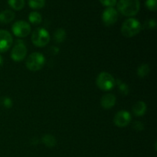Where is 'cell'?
<instances>
[{
	"label": "cell",
	"instance_id": "cell-1",
	"mask_svg": "<svg viewBox=\"0 0 157 157\" xmlns=\"http://www.w3.org/2000/svg\"><path fill=\"white\" fill-rule=\"evenodd\" d=\"M118 11L125 16L136 15L140 9V0H120L117 3Z\"/></svg>",
	"mask_w": 157,
	"mask_h": 157
},
{
	"label": "cell",
	"instance_id": "cell-2",
	"mask_svg": "<svg viewBox=\"0 0 157 157\" xmlns=\"http://www.w3.org/2000/svg\"><path fill=\"white\" fill-rule=\"evenodd\" d=\"M142 26L137 19L133 18H127L121 26V33L126 38H132L140 32Z\"/></svg>",
	"mask_w": 157,
	"mask_h": 157
},
{
	"label": "cell",
	"instance_id": "cell-3",
	"mask_svg": "<svg viewBox=\"0 0 157 157\" xmlns=\"http://www.w3.org/2000/svg\"><path fill=\"white\" fill-rule=\"evenodd\" d=\"M45 64V58L39 52H34L31 54L26 60V67L32 71H37L42 68Z\"/></svg>",
	"mask_w": 157,
	"mask_h": 157
},
{
	"label": "cell",
	"instance_id": "cell-4",
	"mask_svg": "<svg viewBox=\"0 0 157 157\" xmlns=\"http://www.w3.org/2000/svg\"><path fill=\"white\" fill-rule=\"evenodd\" d=\"M32 43L37 47H44L50 41V35L46 29L38 28L32 33Z\"/></svg>",
	"mask_w": 157,
	"mask_h": 157
},
{
	"label": "cell",
	"instance_id": "cell-5",
	"mask_svg": "<svg viewBox=\"0 0 157 157\" xmlns=\"http://www.w3.org/2000/svg\"><path fill=\"white\" fill-rule=\"evenodd\" d=\"M96 84L101 90L107 91L114 87L116 81L110 74L107 72H101L97 78Z\"/></svg>",
	"mask_w": 157,
	"mask_h": 157
},
{
	"label": "cell",
	"instance_id": "cell-6",
	"mask_svg": "<svg viewBox=\"0 0 157 157\" xmlns=\"http://www.w3.org/2000/svg\"><path fill=\"white\" fill-rule=\"evenodd\" d=\"M12 31L15 36L18 38H25L30 34L31 26L25 21H17L12 25Z\"/></svg>",
	"mask_w": 157,
	"mask_h": 157
},
{
	"label": "cell",
	"instance_id": "cell-7",
	"mask_svg": "<svg viewBox=\"0 0 157 157\" xmlns=\"http://www.w3.org/2000/svg\"><path fill=\"white\" fill-rule=\"evenodd\" d=\"M27 55V48L23 41H18L11 52V58L14 61L19 62L25 58Z\"/></svg>",
	"mask_w": 157,
	"mask_h": 157
},
{
	"label": "cell",
	"instance_id": "cell-8",
	"mask_svg": "<svg viewBox=\"0 0 157 157\" xmlns=\"http://www.w3.org/2000/svg\"><path fill=\"white\" fill-rule=\"evenodd\" d=\"M118 19V12L113 7L107 8L102 13V21L107 26H111Z\"/></svg>",
	"mask_w": 157,
	"mask_h": 157
},
{
	"label": "cell",
	"instance_id": "cell-9",
	"mask_svg": "<svg viewBox=\"0 0 157 157\" xmlns=\"http://www.w3.org/2000/svg\"><path fill=\"white\" fill-rule=\"evenodd\" d=\"M131 121V114L126 110L117 112L113 118V123L118 127H125Z\"/></svg>",
	"mask_w": 157,
	"mask_h": 157
},
{
	"label": "cell",
	"instance_id": "cell-10",
	"mask_svg": "<svg viewBox=\"0 0 157 157\" xmlns=\"http://www.w3.org/2000/svg\"><path fill=\"white\" fill-rule=\"evenodd\" d=\"M12 36L6 30H0V52H6L10 48L12 44Z\"/></svg>",
	"mask_w": 157,
	"mask_h": 157
},
{
	"label": "cell",
	"instance_id": "cell-11",
	"mask_svg": "<svg viewBox=\"0 0 157 157\" xmlns=\"http://www.w3.org/2000/svg\"><path fill=\"white\" fill-rule=\"evenodd\" d=\"M116 104V97L112 94H107L101 99V105L104 109H110Z\"/></svg>",
	"mask_w": 157,
	"mask_h": 157
},
{
	"label": "cell",
	"instance_id": "cell-12",
	"mask_svg": "<svg viewBox=\"0 0 157 157\" xmlns=\"http://www.w3.org/2000/svg\"><path fill=\"white\" fill-rule=\"evenodd\" d=\"M147 111V104L144 101H137L133 106V112L135 116L142 117Z\"/></svg>",
	"mask_w": 157,
	"mask_h": 157
},
{
	"label": "cell",
	"instance_id": "cell-13",
	"mask_svg": "<svg viewBox=\"0 0 157 157\" xmlns=\"http://www.w3.org/2000/svg\"><path fill=\"white\" fill-rule=\"evenodd\" d=\"M15 18V13L12 10L2 11L0 12V23L2 24H9Z\"/></svg>",
	"mask_w": 157,
	"mask_h": 157
},
{
	"label": "cell",
	"instance_id": "cell-14",
	"mask_svg": "<svg viewBox=\"0 0 157 157\" xmlns=\"http://www.w3.org/2000/svg\"><path fill=\"white\" fill-rule=\"evenodd\" d=\"M43 144L46 146L47 147L49 148H52V147H55L56 145V139L54 136L51 134H45L44 136H43L42 139H41Z\"/></svg>",
	"mask_w": 157,
	"mask_h": 157
},
{
	"label": "cell",
	"instance_id": "cell-15",
	"mask_svg": "<svg viewBox=\"0 0 157 157\" xmlns=\"http://www.w3.org/2000/svg\"><path fill=\"white\" fill-rule=\"evenodd\" d=\"M66 38V32L63 29H58L55 31L54 34V39L55 42L61 43L64 41Z\"/></svg>",
	"mask_w": 157,
	"mask_h": 157
},
{
	"label": "cell",
	"instance_id": "cell-16",
	"mask_svg": "<svg viewBox=\"0 0 157 157\" xmlns=\"http://www.w3.org/2000/svg\"><path fill=\"white\" fill-rule=\"evenodd\" d=\"M29 20L34 25H38L41 22V15L38 12H32L29 15Z\"/></svg>",
	"mask_w": 157,
	"mask_h": 157
},
{
	"label": "cell",
	"instance_id": "cell-17",
	"mask_svg": "<svg viewBox=\"0 0 157 157\" xmlns=\"http://www.w3.org/2000/svg\"><path fill=\"white\" fill-rule=\"evenodd\" d=\"M8 3L11 8L16 11L21 10L25 6V0H8Z\"/></svg>",
	"mask_w": 157,
	"mask_h": 157
},
{
	"label": "cell",
	"instance_id": "cell-18",
	"mask_svg": "<svg viewBox=\"0 0 157 157\" xmlns=\"http://www.w3.org/2000/svg\"><path fill=\"white\" fill-rule=\"evenodd\" d=\"M150 66L147 64H143L138 67L137 69V75L140 78H145L147 76L150 72Z\"/></svg>",
	"mask_w": 157,
	"mask_h": 157
},
{
	"label": "cell",
	"instance_id": "cell-19",
	"mask_svg": "<svg viewBox=\"0 0 157 157\" xmlns=\"http://www.w3.org/2000/svg\"><path fill=\"white\" fill-rule=\"evenodd\" d=\"M45 5V0H29V6L32 9H39Z\"/></svg>",
	"mask_w": 157,
	"mask_h": 157
},
{
	"label": "cell",
	"instance_id": "cell-20",
	"mask_svg": "<svg viewBox=\"0 0 157 157\" xmlns=\"http://www.w3.org/2000/svg\"><path fill=\"white\" fill-rule=\"evenodd\" d=\"M117 86L118 88H119L120 92H121L122 94L124 95H127L130 91V88H129V86L127 84L124 83L123 81L118 80L117 81Z\"/></svg>",
	"mask_w": 157,
	"mask_h": 157
},
{
	"label": "cell",
	"instance_id": "cell-21",
	"mask_svg": "<svg viewBox=\"0 0 157 157\" xmlns=\"http://www.w3.org/2000/svg\"><path fill=\"white\" fill-rule=\"evenodd\" d=\"M146 6L149 10L152 11V12H156L157 9L156 0H147Z\"/></svg>",
	"mask_w": 157,
	"mask_h": 157
},
{
	"label": "cell",
	"instance_id": "cell-22",
	"mask_svg": "<svg viewBox=\"0 0 157 157\" xmlns=\"http://www.w3.org/2000/svg\"><path fill=\"white\" fill-rule=\"evenodd\" d=\"M99 1L103 6H106L107 8L113 7L117 4V0H99Z\"/></svg>",
	"mask_w": 157,
	"mask_h": 157
},
{
	"label": "cell",
	"instance_id": "cell-23",
	"mask_svg": "<svg viewBox=\"0 0 157 157\" xmlns=\"http://www.w3.org/2000/svg\"><path fill=\"white\" fill-rule=\"evenodd\" d=\"M144 26H145L147 29H154L156 26V22L154 19H149L146 21Z\"/></svg>",
	"mask_w": 157,
	"mask_h": 157
},
{
	"label": "cell",
	"instance_id": "cell-24",
	"mask_svg": "<svg viewBox=\"0 0 157 157\" xmlns=\"http://www.w3.org/2000/svg\"><path fill=\"white\" fill-rule=\"evenodd\" d=\"M133 127L134 130H137V131H141L144 129V125L140 121H135L133 124Z\"/></svg>",
	"mask_w": 157,
	"mask_h": 157
},
{
	"label": "cell",
	"instance_id": "cell-25",
	"mask_svg": "<svg viewBox=\"0 0 157 157\" xmlns=\"http://www.w3.org/2000/svg\"><path fill=\"white\" fill-rule=\"evenodd\" d=\"M2 104L6 108H11V107H12V104H13V103H12V101L11 98L6 97V98H5L4 99H3Z\"/></svg>",
	"mask_w": 157,
	"mask_h": 157
},
{
	"label": "cell",
	"instance_id": "cell-26",
	"mask_svg": "<svg viewBox=\"0 0 157 157\" xmlns=\"http://www.w3.org/2000/svg\"><path fill=\"white\" fill-rule=\"evenodd\" d=\"M3 64V59H2V57L0 55V67Z\"/></svg>",
	"mask_w": 157,
	"mask_h": 157
}]
</instances>
